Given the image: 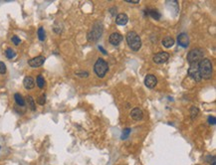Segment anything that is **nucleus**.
I'll return each mask as SVG.
<instances>
[{"label":"nucleus","mask_w":216,"mask_h":165,"mask_svg":"<svg viewBox=\"0 0 216 165\" xmlns=\"http://www.w3.org/2000/svg\"><path fill=\"white\" fill-rule=\"evenodd\" d=\"M128 3H135V4H136V3H139V0H126Z\"/></svg>","instance_id":"29"},{"label":"nucleus","mask_w":216,"mask_h":165,"mask_svg":"<svg viewBox=\"0 0 216 165\" xmlns=\"http://www.w3.org/2000/svg\"><path fill=\"white\" fill-rule=\"evenodd\" d=\"M203 51L200 48H196V49L191 50L187 55V61L189 64H194V63H199V62L203 59Z\"/></svg>","instance_id":"4"},{"label":"nucleus","mask_w":216,"mask_h":165,"mask_svg":"<svg viewBox=\"0 0 216 165\" xmlns=\"http://www.w3.org/2000/svg\"><path fill=\"white\" fill-rule=\"evenodd\" d=\"M103 26L101 23H98L93 27V29L88 34V40L91 42H97V40L102 36Z\"/></svg>","instance_id":"5"},{"label":"nucleus","mask_w":216,"mask_h":165,"mask_svg":"<svg viewBox=\"0 0 216 165\" xmlns=\"http://www.w3.org/2000/svg\"><path fill=\"white\" fill-rule=\"evenodd\" d=\"M129 21V17L125 13H119V14L116 17V23L119 26H125Z\"/></svg>","instance_id":"12"},{"label":"nucleus","mask_w":216,"mask_h":165,"mask_svg":"<svg viewBox=\"0 0 216 165\" xmlns=\"http://www.w3.org/2000/svg\"><path fill=\"white\" fill-rule=\"evenodd\" d=\"M109 41L113 46H118V45L121 44V42L123 41V36L118 32L112 33L111 36H110V38H109Z\"/></svg>","instance_id":"10"},{"label":"nucleus","mask_w":216,"mask_h":165,"mask_svg":"<svg viewBox=\"0 0 216 165\" xmlns=\"http://www.w3.org/2000/svg\"><path fill=\"white\" fill-rule=\"evenodd\" d=\"M94 71L99 78H104L109 71V65L104 59H98L94 65Z\"/></svg>","instance_id":"3"},{"label":"nucleus","mask_w":216,"mask_h":165,"mask_svg":"<svg viewBox=\"0 0 216 165\" xmlns=\"http://www.w3.org/2000/svg\"><path fill=\"white\" fill-rule=\"evenodd\" d=\"M6 66H5V64L3 63V62H0V74L1 75H4L6 73Z\"/></svg>","instance_id":"26"},{"label":"nucleus","mask_w":216,"mask_h":165,"mask_svg":"<svg viewBox=\"0 0 216 165\" xmlns=\"http://www.w3.org/2000/svg\"><path fill=\"white\" fill-rule=\"evenodd\" d=\"M44 63H45V57L44 56H37L28 61V65L32 68H39Z\"/></svg>","instance_id":"8"},{"label":"nucleus","mask_w":216,"mask_h":165,"mask_svg":"<svg viewBox=\"0 0 216 165\" xmlns=\"http://www.w3.org/2000/svg\"><path fill=\"white\" fill-rule=\"evenodd\" d=\"M169 53H167V52H159L154 55L152 58L154 63L159 64V65L165 63V62L169 61Z\"/></svg>","instance_id":"7"},{"label":"nucleus","mask_w":216,"mask_h":165,"mask_svg":"<svg viewBox=\"0 0 216 165\" xmlns=\"http://www.w3.org/2000/svg\"><path fill=\"white\" fill-rule=\"evenodd\" d=\"M77 76H80V77H88L89 74L88 72H81V73H76Z\"/></svg>","instance_id":"28"},{"label":"nucleus","mask_w":216,"mask_h":165,"mask_svg":"<svg viewBox=\"0 0 216 165\" xmlns=\"http://www.w3.org/2000/svg\"><path fill=\"white\" fill-rule=\"evenodd\" d=\"M208 122L210 123V125H214L215 123H216V121H215V118H214V116H208Z\"/></svg>","instance_id":"27"},{"label":"nucleus","mask_w":216,"mask_h":165,"mask_svg":"<svg viewBox=\"0 0 216 165\" xmlns=\"http://www.w3.org/2000/svg\"><path fill=\"white\" fill-rule=\"evenodd\" d=\"M0 148H1V147H0Z\"/></svg>","instance_id":"32"},{"label":"nucleus","mask_w":216,"mask_h":165,"mask_svg":"<svg viewBox=\"0 0 216 165\" xmlns=\"http://www.w3.org/2000/svg\"><path fill=\"white\" fill-rule=\"evenodd\" d=\"M38 38L40 41H45L46 39V33H45V30H44L43 27H40L38 29Z\"/></svg>","instance_id":"21"},{"label":"nucleus","mask_w":216,"mask_h":165,"mask_svg":"<svg viewBox=\"0 0 216 165\" xmlns=\"http://www.w3.org/2000/svg\"><path fill=\"white\" fill-rule=\"evenodd\" d=\"M198 112H199V109H198V108H196V106H192L190 109V115H191V118L194 119L196 116L198 115Z\"/></svg>","instance_id":"22"},{"label":"nucleus","mask_w":216,"mask_h":165,"mask_svg":"<svg viewBox=\"0 0 216 165\" xmlns=\"http://www.w3.org/2000/svg\"><path fill=\"white\" fill-rule=\"evenodd\" d=\"M131 128H126L123 129V131L122 133V139H126L129 136V133H131Z\"/></svg>","instance_id":"23"},{"label":"nucleus","mask_w":216,"mask_h":165,"mask_svg":"<svg viewBox=\"0 0 216 165\" xmlns=\"http://www.w3.org/2000/svg\"><path fill=\"white\" fill-rule=\"evenodd\" d=\"M198 69H199V73L201 76V79H208L211 78L212 76V63L209 59H202L198 63Z\"/></svg>","instance_id":"2"},{"label":"nucleus","mask_w":216,"mask_h":165,"mask_svg":"<svg viewBox=\"0 0 216 165\" xmlns=\"http://www.w3.org/2000/svg\"><path fill=\"white\" fill-rule=\"evenodd\" d=\"M126 43H128L129 47L133 51V52H138L142 47V40L140 37L138 35V33L135 31H131L126 34Z\"/></svg>","instance_id":"1"},{"label":"nucleus","mask_w":216,"mask_h":165,"mask_svg":"<svg viewBox=\"0 0 216 165\" xmlns=\"http://www.w3.org/2000/svg\"><path fill=\"white\" fill-rule=\"evenodd\" d=\"M174 39L173 38H171V37H165V38H163V40H162V45L165 47V48H170V47H172L174 45Z\"/></svg>","instance_id":"15"},{"label":"nucleus","mask_w":216,"mask_h":165,"mask_svg":"<svg viewBox=\"0 0 216 165\" xmlns=\"http://www.w3.org/2000/svg\"><path fill=\"white\" fill-rule=\"evenodd\" d=\"M131 116L135 120H142V118H143V112L139 108H135L132 109Z\"/></svg>","instance_id":"14"},{"label":"nucleus","mask_w":216,"mask_h":165,"mask_svg":"<svg viewBox=\"0 0 216 165\" xmlns=\"http://www.w3.org/2000/svg\"><path fill=\"white\" fill-rule=\"evenodd\" d=\"M23 85L26 90H32V89H34V87H35V81H34V79L32 77L27 76V77L24 78Z\"/></svg>","instance_id":"13"},{"label":"nucleus","mask_w":216,"mask_h":165,"mask_svg":"<svg viewBox=\"0 0 216 165\" xmlns=\"http://www.w3.org/2000/svg\"><path fill=\"white\" fill-rule=\"evenodd\" d=\"M99 49H100V51H101V52H102L103 54H105V55H107V54H108V53H107V51H105V50H104V48H103V47L99 46Z\"/></svg>","instance_id":"30"},{"label":"nucleus","mask_w":216,"mask_h":165,"mask_svg":"<svg viewBox=\"0 0 216 165\" xmlns=\"http://www.w3.org/2000/svg\"><path fill=\"white\" fill-rule=\"evenodd\" d=\"M5 56L7 57V59L11 60V59H13V58L16 57V53H15L14 50L11 49V48H7L6 51H5Z\"/></svg>","instance_id":"19"},{"label":"nucleus","mask_w":216,"mask_h":165,"mask_svg":"<svg viewBox=\"0 0 216 165\" xmlns=\"http://www.w3.org/2000/svg\"><path fill=\"white\" fill-rule=\"evenodd\" d=\"M37 102H38V104L40 105H45V102H46V95L44 94V95H41L40 97L38 98V99H37Z\"/></svg>","instance_id":"24"},{"label":"nucleus","mask_w":216,"mask_h":165,"mask_svg":"<svg viewBox=\"0 0 216 165\" xmlns=\"http://www.w3.org/2000/svg\"><path fill=\"white\" fill-rule=\"evenodd\" d=\"M36 82H37V86H38L40 89H43V88H44V86H45V80H44V77H43L42 75H38V76H37Z\"/></svg>","instance_id":"20"},{"label":"nucleus","mask_w":216,"mask_h":165,"mask_svg":"<svg viewBox=\"0 0 216 165\" xmlns=\"http://www.w3.org/2000/svg\"><path fill=\"white\" fill-rule=\"evenodd\" d=\"M11 41H12V43L14 44V45H16V46H18L19 44L21 43V40H20V38H19L18 36H16V35L12 36V38H11Z\"/></svg>","instance_id":"25"},{"label":"nucleus","mask_w":216,"mask_h":165,"mask_svg":"<svg viewBox=\"0 0 216 165\" xmlns=\"http://www.w3.org/2000/svg\"><path fill=\"white\" fill-rule=\"evenodd\" d=\"M157 84V79L153 75H147L145 78V85L149 89H153Z\"/></svg>","instance_id":"11"},{"label":"nucleus","mask_w":216,"mask_h":165,"mask_svg":"<svg viewBox=\"0 0 216 165\" xmlns=\"http://www.w3.org/2000/svg\"><path fill=\"white\" fill-rule=\"evenodd\" d=\"M147 14H149V16H152L153 19H155V20H159L160 18V13L157 11L156 9H154V8H150L147 10Z\"/></svg>","instance_id":"16"},{"label":"nucleus","mask_w":216,"mask_h":165,"mask_svg":"<svg viewBox=\"0 0 216 165\" xmlns=\"http://www.w3.org/2000/svg\"><path fill=\"white\" fill-rule=\"evenodd\" d=\"M27 104H28V106L30 108L31 111H36L35 102H34V99L31 95H27Z\"/></svg>","instance_id":"18"},{"label":"nucleus","mask_w":216,"mask_h":165,"mask_svg":"<svg viewBox=\"0 0 216 165\" xmlns=\"http://www.w3.org/2000/svg\"><path fill=\"white\" fill-rule=\"evenodd\" d=\"M196 165H199V164H196Z\"/></svg>","instance_id":"31"},{"label":"nucleus","mask_w":216,"mask_h":165,"mask_svg":"<svg viewBox=\"0 0 216 165\" xmlns=\"http://www.w3.org/2000/svg\"><path fill=\"white\" fill-rule=\"evenodd\" d=\"M188 76H189L194 82H199L202 80L200 73H199V69H198V63L190 64V67L188 69Z\"/></svg>","instance_id":"6"},{"label":"nucleus","mask_w":216,"mask_h":165,"mask_svg":"<svg viewBox=\"0 0 216 165\" xmlns=\"http://www.w3.org/2000/svg\"><path fill=\"white\" fill-rule=\"evenodd\" d=\"M177 43L180 47L187 48L189 46V37L186 33H181L177 37Z\"/></svg>","instance_id":"9"},{"label":"nucleus","mask_w":216,"mask_h":165,"mask_svg":"<svg viewBox=\"0 0 216 165\" xmlns=\"http://www.w3.org/2000/svg\"><path fill=\"white\" fill-rule=\"evenodd\" d=\"M14 99H15L16 104L18 105L19 106H24V105H25V101H24L23 97L20 94H15L14 95Z\"/></svg>","instance_id":"17"}]
</instances>
